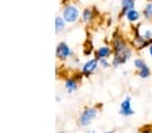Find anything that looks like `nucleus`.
<instances>
[{
	"label": "nucleus",
	"mask_w": 152,
	"mask_h": 133,
	"mask_svg": "<svg viewBox=\"0 0 152 133\" xmlns=\"http://www.w3.org/2000/svg\"><path fill=\"white\" fill-rule=\"evenodd\" d=\"M58 133H66V132H58Z\"/></svg>",
	"instance_id": "obj_20"
},
{
	"label": "nucleus",
	"mask_w": 152,
	"mask_h": 133,
	"mask_svg": "<svg viewBox=\"0 0 152 133\" xmlns=\"http://www.w3.org/2000/svg\"><path fill=\"white\" fill-rule=\"evenodd\" d=\"M88 133H97L96 130H88Z\"/></svg>",
	"instance_id": "obj_19"
},
{
	"label": "nucleus",
	"mask_w": 152,
	"mask_h": 133,
	"mask_svg": "<svg viewBox=\"0 0 152 133\" xmlns=\"http://www.w3.org/2000/svg\"><path fill=\"white\" fill-rule=\"evenodd\" d=\"M97 15L98 14H97V11H96V8L89 7V8L83 9V12L81 14V19H82L83 23H92L96 17H97Z\"/></svg>",
	"instance_id": "obj_8"
},
{
	"label": "nucleus",
	"mask_w": 152,
	"mask_h": 133,
	"mask_svg": "<svg viewBox=\"0 0 152 133\" xmlns=\"http://www.w3.org/2000/svg\"><path fill=\"white\" fill-rule=\"evenodd\" d=\"M104 133H116L115 130H106V132H104Z\"/></svg>",
	"instance_id": "obj_18"
},
{
	"label": "nucleus",
	"mask_w": 152,
	"mask_h": 133,
	"mask_svg": "<svg viewBox=\"0 0 152 133\" xmlns=\"http://www.w3.org/2000/svg\"><path fill=\"white\" fill-rule=\"evenodd\" d=\"M98 65H100V67H102V69H109V67L112 66L110 62H108V59H100Z\"/></svg>",
	"instance_id": "obj_16"
},
{
	"label": "nucleus",
	"mask_w": 152,
	"mask_h": 133,
	"mask_svg": "<svg viewBox=\"0 0 152 133\" xmlns=\"http://www.w3.org/2000/svg\"><path fill=\"white\" fill-rule=\"evenodd\" d=\"M55 54H57V58L61 61H66L73 55V51L70 49V46L65 42H61L57 44V50H55Z\"/></svg>",
	"instance_id": "obj_5"
},
{
	"label": "nucleus",
	"mask_w": 152,
	"mask_h": 133,
	"mask_svg": "<svg viewBox=\"0 0 152 133\" xmlns=\"http://www.w3.org/2000/svg\"><path fill=\"white\" fill-rule=\"evenodd\" d=\"M140 17H141V14L137 11V9H131V11H128L125 14V19L128 20V23L133 24V23H137L139 20H140Z\"/></svg>",
	"instance_id": "obj_10"
},
{
	"label": "nucleus",
	"mask_w": 152,
	"mask_h": 133,
	"mask_svg": "<svg viewBox=\"0 0 152 133\" xmlns=\"http://www.w3.org/2000/svg\"><path fill=\"white\" fill-rule=\"evenodd\" d=\"M98 110L97 108H85V109L81 112V116L78 117V125L81 128H86L89 126L93 122V120L97 117Z\"/></svg>",
	"instance_id": "obj_2"
},
{
	"label": "nucleus",
	"mask_w": 152,
	"mask_h": 133,
	"mask_svg": "<svg viewBox=\"0 0 152 133\" xmlns=\"http://www.w3.org/2000/svg\"><path fill=\"white\" fill-rule=\"evenodd\" d=\"M143 16L145 20L152 22V0H149L143 9Z\"/></svg>",
	"instance_id": "obj_12"
},
{
	"label": "nucleus",
	"mask_w": 152,
	"mask_h": 133,
	"mask_svg": "<svg viewBox=\"0 0 152 133\" xmlns=\"http://www.w3.org/2000/svg\"><path fill=\"white\" fill-rule=\"evenodd\" d=\"M112 49H113V59L110 62L112 67H118L121 65L126 63L129 59L132 58V47L128 44V42L124 39L121 35L115 34L112 39Z\"/></svg>",
	"instance_id": "obj_1"
},
{
	"label": "nucleus",
	"mask_w": 152,
	"mask_h": 133,
	"mask_svg": "<svg viewBox=\"0 0 152 133\" xmlns=\"http://www.w3.org/2000/svg\"><path fill=\"white\" fill-rule=\"evenodd\" d=\"M80 16H81L80 9H78L75 6H73V4H67V6L63 7L62 17L66 23H75V22L80 19Z\"/></svg>",
	"instance_id": "obj_3"
},
{
	"label": "nucleus",
	"mask_w": 152,
	"mask_h": 133,
	"mask_svg": "<svg viewBox=\"0 0 152 133\" xmlns=\"http://www.w3.org/2000/svg\"><path fill=\"white\" fill-rule=\"evenodd\" d=\"M135 3L136 0H121V11H120V17H125V14L131 9H135Z\"/></svg>",
	"instance_id": "obj_9"
},
{
	"label": "nucleus",
	"mask_w": 152,
	"mask_h": 133,
	"mask_svg": "<svg viewBox=\"0 0 152 133\" xmlns=\"http://www.w3.org/2000/svg\"><path fill=\"white\" fill-rule=\"evenodd\" d=\"M133 65H135L136 70H141L143 67H145V66H147L145 61H144L143 58H135V61H133Z\"/></svg>",
	"instance_id": "obj_15"
},
{
	"label": "nucleus",
	"mask_w": 152,
	"mask_h": 133,
	"mask_svg": "<svg viewBox=\"0 0 152 133\" xmlns=\"http://www.w3.org/2000/svg\"><path fill=\"white\" fill-rule=\"evenodd\" d=\"M98 69V59L92 58V59H88L85 63L82 65V69H81V74L82 77H86L89 78L90 75H93L96 73V70Z\"/></svg>",
	"instance_id": "obj_4"
},
{
	"label": "nucleus",
	"mask_w": 152,
	"mask_h": 133,
	"mask_svg": "<svg viewBox=\"0 0 152 133\" xmlns=\"http://www.w3.org/2000/svg\"><path fill=\"white\" fill-rule=\"evenodd\" d=\"M65 89L67 93H74L78 89V81L75 78H67L65 81Z\"/></svg>",
	"instance_id": "obj_11"
},
{
	"label": "nucleus",
	"mask_w": 152,
	"mask_h": 133,
	"mask_svg": "<svg viewBox=\"0 0 152 133\" xmlns=\"http://www.w3.org/2000/svg\"><path fill=\"white\" fill-rule=\"evenodd\" d=\"M65 24H66V22L63 20L62 16H57V17H55V32H57V34L62 32L63 30H65Z\"/></svg>",
	"instance_id": "obj_13"
},
{
	"label": "nucleus",
	"mask_w": 152,
	"mask_h": 133,
	"mask_svg": "<svg viewBox=\"0 0 152 133\" xmlns=\"http://www.w3.org/2000/svg\"><path fill=\"white\" fill-rule=\"evenodd\" d=\"M135 133H140V132H135Z\"/></svg>",
	"instance_id": "obj_21"
},
{
	"label": "nucleus",
	"mask_w": 152,
	"mask_h": 133,
	"mask_svg": "<svg viewBox=\"0 0 152 133\" xmlns=\"http://www.w3.org/2000/svg\"><path fill=\"white\" fill-rule=\"evenodd\" d=\"M110 55H113V49H112V46H106V44L100 46L94 51V58L98 59V61L100 59H108Z\"/></svg>",
	"instance_id": "obj_7"
},
{
	"label": "nucleus",
	"mask_w": 152,
	"mask_h": 133,
	"mask_svg": "<svg viewBox=\"0 0 152 133\" xmlns=\"http://www.w3.org/2000/svg\"><path fill=\"white\" fill-rule=\"evenodd\" d=\"M118 113L124 117H131L135 114V110H133V108H132V98L129 96H126L125 98H124V101H121L120 112Z\"/></svg>",
	"instance_id": "obj_6"
},
{
	"label": "nucleus",
	"mask_w": 152,
	"mask_h": 133,
	"mask_svg": "<svg viewBox=\"0 0 152 133\" xmlns=\"http://www.w3.org/2000/svg\"><path fill=\"white\" fill-rule=\"evenodd\" d=\"M137 75L140 77L141 79H145V78H149L151 77V69L148 66L143 67L141 70H137Z\"/></svg>",
	"instance_id": "obj_14"
},
{
	"label": "nucleus",
	"mask_w": 152,
	"mask_h": 133,
	"mask_svg": "<svg viewBox=\"0 0 152 133\" xmlns=\"http://www.w3.org/2000/svg\"><path fill=\"white\" fill-rule=\"evenodd\" d=\"M148 52H149V55L152 57V46H149V47H148Z\"/></svg>",
	"instance_id": "obj_17"
}]
</instances>
